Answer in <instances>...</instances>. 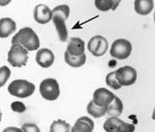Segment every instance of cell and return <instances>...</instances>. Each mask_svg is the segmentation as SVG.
Segmentation results:
<instances>
[{
    "mask_svg": "<svg viewBox=\"0 0 155 132\" xmlns=\"http://www.w3.org/2000/svg\"><path fill=\"white\" fill-rule=\"evenodd\" d=\"M1 120H2V111H1V108H0V123H1Z\"/></svg>",
    "mask_w": 155,
    "mask_h": 132,
    "instance_id": "cell-31",
    "label": "cell"
},
{
    "mask_svg": "<svg viewBox=\"0 0 155 132\" xmlns=\"http://www.w3.org/2000/svg\"><path fill=\"white\" fill-rule=\"evenodd\" d=\"M16 30V24L11 18L5 17L0 19V37H9Z\"/></svg>",
    "mask_w": 155,
    "mask_h": 132,
    "instance_id": "cell-12",
    "label": "cell"
},
{
    "mask_svg": "<svg viewBox=\"0 0 155 132\" xmlns=\"http://www.w3.org/2000/svg\"><path fill=\"white\" fill-rule=\"evenodd\" d=\"M132 51L131 43L126 39H117L114 41L110 48V55L120 60L129 58Z\"/></svg>",
    "mask_w": 155,
    "mask_h": 132,
    "instance_id": "cell-6",
    "label": "cell"
},
{
    "mask_svg": "<svg viewBox=\"0 0 155 132\" xmlns=\"http://www.w3.org/2000/svg\"><path fill=\"white\" fill-rule=\"evenodd\" d=\"M121 120L116 117H110L104 124V129L106 132H118L120 124H122Z\"/></svg>",
    "mask_w": 155,
    "mask_h": 132,
    "instance_id": "cell-18",
    "label": "cell"
},
{
    "mask_svg": "<svg viewBox=\"0 0 155 132\" xmlns=\"http://www.w3.org/2000/svg\"><path fill=\"white\" fill-rule=\"evenodd\" d=\"M115 77L121 87H128L136 82L137 73L134 68L130 66H124L115 71Z\"/></svg>",
    "mask_w": 155,
    "mask_h": 132,
    "instance_id": "cell-7",
    "label": "cell"
},
{
    "mask_svg": "<svg viewBox=\"0 0 155 132\" xmlns=\"http://www.w3.org/2000/svg\"><path fill=\"white\" fill-rule=\"evenodd\" d=\"M35 88L36 87L33 83L27 81L25 80H15L9 84L8 91L9 94L14 97L25 98L33 94Z\"/></svg>",
    "mask_w": 155,
    "mask_h": 132,
    "instance_id": "cell-3",
    "label": "cell"
},
{
    "mask_svg": "<svg viewBox=\"0 0 155 132\" xmlns=\"http://www.w3.org/2000/svg\"><path fill=\"white\" fill-rule=\"evenodd\" d=\"M2 132H23L22 130L20 128H17V127H13V126H10V127H7L5 128Z\"/></svg>",
    "mask_w": 155,
    "mask_h": 132,
    "instance_id": "cell-29",
    "label": "cell"
},
{
    "mask_svg": "<svg viewBox=\"0 0 155 132\" xmlns=\"http://www.w3.org/2000/svg\"><path fill=\"white\" fill-rule=\"evenodd\" d=\"M108 107H98L92 102V100L87 106V112L94 118H101L107 114Z\"/></svg>",
    "mask_w": 155,
    "mask_h": 132,
    "instance_id": "cell-17",
    "label": "cell"
},
{
    "mask_svg": "<svg viewBox=\"0 0 155 132\" xmlns=\"http://www.w3.org/2000/svg\"><path fill=\"white\" fill-rule=\"evenodd\" d=\"M153 0H137L134 2V9L141 15H147L152 12L153 8Z\"/></svg>",
    "mask_w": 155,
    "mask_h": 132,
    "instance_id": "cell-13",
    "label": "cell"
},
{
    "mask_svg": "<svg viewBox=\"0 0 155 132\" xmlns=\"http://www.w3.org/2000/svg\"><path fill=\"white\" fill-rule=\"evenodd\" d=\"M71 125L64 120H54L50 126V132H70Z\"/></svg>",
    "mask_w": 155,
    "mask_h": 132,
    "instance_id": "cell-19",
    "label": "cell"
},
{
    "mask_svg": "<svg viewBox=\"0 0 155 132\" xmlns=\"http://www.w3.org/2000/svg\"><path fill=\"white\" fill-rule=\"evenodd\" d=\"M73 128L76 129V130L79 132H92L93 130V129L89 124L83 121H78V120L76 121Z\"/></svg>",
    "mask_w": 155,
    "mask_h": 132,
    "instance_id": "cell-24",
    "label": "cell"
},
{
    "mask_svg": "<svg viewBox=\"0 0 155 132\" xmlns=\"http://www.w3.org/2000/svg\"><path fill=\"white\" fill-rule=\"evenodd\" d=\"M122 112H123V103L121 100L115 96L112 103L108 105L107 114H109L111 117L118 118L119 116L121 115Z\"/></svg>",
    "mask_w": 155,
    "mask_h": 132,
    "instance_id": "cell-14",
    "label": "cell"
},
{
    "mask_svg": "<svg viewBox=\"0 0 155 132\" xmlns=\"http://www.w3.org/2000/svg\"><path fill=\"white\" fill-rule=\"evenodd\" d=\"M52 21L56 27L59 41L65 42L68 39V31L65 21L70 15V7L66 4H61L52 9Z\"/></svg>",
    "mask_w": 155,
    "mask_h": 132,
    "instance_id": "cell-1",
    "label": "cell"
},
{
    "mask_svg": "<svg viewBox=\"0 0 155 132\" xmlns=\"http://www.w3.org/2000/svg\"><path fill=\"white\" fill-rule=\"evenodd\" d=\"M102 38H103L102 36L97 35V36L92 37L89 40V41H88L87 49L92 55H94V54L97 52V50L98 48V46L100 44V41L102 40Z\"/></svg>",
    "mask_w": 155,
    "mask_h": 132,
    "instance_id": "cell-20",
    "label": "cell"
},
{
    "mask_svg": "<svg viewBox=\"0 0 155 132\" xmlns=\"http://www.w3.org/2000/svg\"><path fill=\"white\" fill-rule=\"evenodd\" d=\"M10 70L7 66H2L0 68V87H3L8 81L10 76Z\"/></svg>",
    "mask_w": 155,
    "mask_h": 132,
    "instance_id": "cell-22",
    "label": "cell"
},
{
    "mask_svg": "<svg viewBox=\"0 0 155 132\" xmlns=\"http://www.w3.org/2000/svg\"><path fill=\"white\" fill-rule=\"evenodd\" d=\"M12 45L22 46L27 51L38 50L40 47V41L38 35L31 27H24L14 36L11 40Z\"/></svg>",
    "mask_w": 155,
    "mask_h": 132,
    "instance_id": "cell-2",
    "label": "cell"
},
{
    "mask_svg": "<svg viewBox=\"0 0 155 132\" xmlns=\"http://www.w3.org/2000/svg\"><path fill=\"white\" fill-rule=\"evenodd\" d=\"M135 129L136 128H135L134 124L126 123L123 121L119 130H118V132H134Z\"/></svg>",
    "mask_w": 155,
    "mask_h": 132,
    "instance_id": "cell-27",
    "label": "cell"
},
{
    "mask_svg": "<svg viewBox=\"0 0 155 132\" xmlns=\"http://www.w3.org/2000/svg\"><path fill=\"white\" fill-rule=\"evenodd\" d=\"M66 53L71 56H81L85 54V42L79 37H71L67 48Z\"/></svg>",
    "mask_w": 155,
    "mask_h": 132,
    "instance_id": "cell-11",
    "label": "cell"
},
{
    "mask_svg": "<svg viewBox=\"0 0 155 132\" xmlns=\"http://www.w3.org/2000/svg\"><path fill=\"white\" fill-rule=\"evenodd\" d=\"M40 94L48 101H54L58 99L60 94L59 85L54 78H48L43 80L39 87Z\"/></svg>",
    "mask_w": 155,
    "mask_h": 132,
    "instance_id": "cell-5",
    "label": "cell"
},
{
    "mask_svg": "<svg viewBox=\"0 0 155 132\" xmlns=\"http://www.w3.org/2000/svg\"><path fill=\"white\" fill-rule=\"evenodd\" d=\"M106 84L114 90H119L121 88V86L118 82L116 77H115V71L110 72L106 75Z\"/></svg>",
    "mask_w": 155,
    "mask_h": 132,
    "instance_id": "cell-21",
    "label": "cell"
},
{
    "mask_svg": "<svg viewBox=\"0 0 155 132\" xmlns=\"http://www.w3.org/2000/svg\"><path fill=\"white\" fill-rule=\"evenodd\" d=\"M28 61V51L22 46L14 44L8 53V62L13 66L21 68L25 66Z\"/></svg>",
    "mask_w": 155,
    "mask_h": 132,
    "instance_id": "cell-4",
    "label": "cell"
},
{
    "mask_svg": "<svg viewBox=\"0 0 155 132\" xmlns=\"http://www.w3.org/2000/svg\"><path fill=\"white\" fill-rule=\"evenodd\" d=\"M36 61L42 68H49L54 62V54L48 48H41L37 53Z\"/></svg>",
    "mask_w": 155,
    "mask_h": 132,
    "instance_id": "cell-10",
    "label": "cell"
},
{
    "mask_svg": "<svg viewBox=\"0 0 155 132\" xmlns=\"http://www.w3.org/2000/svg\"><path fill=\"white\" fill-rule=\"evenodd\" d=\"M120 1H113V0H96L94 4L96 8L102 12H106L109 10H115Z\"/></svg>",
    "mask_w": 155,
    "mask_h": 132,
    "instance_id": "cell-15",
    "label": "cell"
},
{
    "mask_svg": "<svg viewBox=\"0 0 155 132\" xmlns=\"http://www.w3.org/2000/svg\"><path fill=\"white\" fill-rule=\"evenodd\" d=\"M52 9L45 4H38L34 8V20L41 25L48 24L49 21H52Z\"/></svg>",
    "mask_w": 155,
    "mask_h": 132,
    "instance_id": "cell-9",
    "label": "cell"
},
{
    "mask_svg": "<svg viewBox=\"0 0 155 132\" xmlns=\"http://www.w3.org/2000/svg\"><path fill=\"white\" fill-rule=\"evenodd\" d=\"M21 130L23 132H41L37 124H31V123L23 124L21 126Z\"/></svg>",
    "mask_w": 155,
    "mask_h": 132,
    "instance_id": "cell-26",
    "label": "cell"
},
{
    "mask_svg": "<svg viewBox=\"0 0 155 132\" xmlns=\"http://www.w3.org/2000/svg\"><path fill=\"white\" fill-rule=\"evenodd\" d=\"M77 120H78V121H83L85 123H87V124H89L92 129H94V122H93L91 119H89L88 117H87V116H82V117L79 118Z\"/></svg>",
    "mask_w": 155,
    "mask_h": 132,
    "instance_id": "cell-28",
    "label": "cell"
},
{
    "mask_svg": "<svg viewBox=\"0 0 155 132\" xmlns=\"http://www.w3.org/2000/svg\"><path fill=\"white\" fill-rule=\"evenodd\" d=\"M108 47H109V44H108V41L106 40L105 37H103L102 40L100 41V44L98 46V48L97 50V52L94 54L93 56L95 57H101L103 55H104L108 50Z\"/></svg>",
    "mask_w": 155,
    "mask_h": 132,
    "instance_id": "cell-23",
    "label": "cell"
},
{
    "mask_svg": "<svg viewBox=\"0 0 155 132\" xmlns=\"http://www.w3.org/2000/svg\"><path fill=\"white\" fill-rule=\"evenodd\" d=\"M87 60V56L86 54H82L81 56L75 57V56H71L70 54H68L66 52L64 54V61L68 65L73 68H79L85 64Z\"/></svg>",
    "mask_w": 155,
    "mask_h": 132,
    "instance_id": "cell-16",
    "label": "cell"
},
{
    "mask_svg": "<svg viewBox=\"0 0 155 132\" xmlns=\"http://www.w3.org/2000/svg\"><path fill=\"white\" fill-rule=\"evenodd\" d=\"M10 3H11L10 0H4V1L0 0V6H5V5H8V4H10Z\"/></svg>",
    "mask_w": 155,
    "mask_h": 132,
    "instance_id": "cell-30",
    "label": "cell"
},
{
    "mask_svg": "<svg viewBox=\"0 0 155 132\" xmlns=\"http://www.w3.org/2000/svg\"><path fill=\"white\" fill-rule=\"evenodd\" d=\"M115 95L106 88H98L93 92L92 102L98 107H108L112 103Z\"/></svg>",
    "mask_w": 155,
    "mask_h": 132,
    "instance_id": "cell-8",
    "label": "cell"
},
{
    "mask_svg": "<svg viewBox=\"0 0 155 132\" xmlns=\"http://www.w3.org/2000/svg\"><path fill=\"white\" fill-rule=\"evenodd\" d=\"M11 109L13 111L15 112V113H24L26 110V107L23 103L16 101V102H13L10 105Z\"/></svg>",
    "mask_w": 155,
    "mask_h": 132,
    "instance_id": "cell-25",
    "label": "cell"
}]
</instances>
